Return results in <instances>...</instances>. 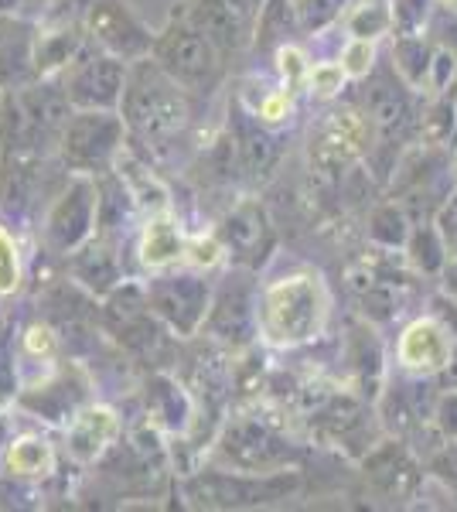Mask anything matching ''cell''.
Masks as SVG:
<instances>
[{
    "label": "cell",
    "instance_id": "6da1fadb",
    "mask_svg": "<svg viewBox=\"0 0 457 512\" xmlns=\"http://www.w3.org/2000/svg\"><path fill=\"white\" fill-rule=\"evenodd\" d=\"M331 318V294L318 270H294L260 291L256 321L270 349H304L318 342Z\"/></svg>",
    "mask_w": 457,
    "mask_h": 512
},
{
    "label": "cell",
    "instance_id": "7a4b0ae2",
    "mask_svg": "<svg viewBox=\"0 0 457 512\" xmlns=\"http://www.w3.org/2000/svg\"><path fill=\"white\" fill-rule=\"evenodd\" d=\"M120 117L127 123V134H134V140L161 147L188 127V89H181L151 55L137 59L130 65Z\"/></svg>",
    "mask_w": 457,
    "mask_h": 512
},
{
    "label": "cell",
    "instance_id": "3957f363",
    "mask_svg": "<svg viewBox=\"0 0 457 512\" xmlns=\"http://www.w3.org/2000/svg\"><path fill=\"white\" fill-rule=\"evenodd\" d=\"M304 485L297 468L287 472H236V468H202L181 482L191 509H267L284 506Z\"/></svg>",
    "mask_w": 457,
    "mask_h": 512
},
{
    "label": "cell",
    "instance_id": "277c9868",
    "mask_svg": "<svg viewBox=\"0 0 457 512\" xmlns=\"http://www.w3.org/2000/svg\"><path fill=\"white\" fill-rule=\"evenodd\" d=\"M215 461L236 472H287L301 468L304 448L273 420L260 414H239L215 434Z\"/></svg>",
    "mask_w": 457,
    "mask_h": 512
},
{
    "label": "cell",
    "instance_id": "5b68a950",
    "mask_svg": "<svg viewBox=\"0 0 457 512\" xmlns=\"http://www.w3.org/2000/svg\"><path fill=\"white\" fill-rule=\"evenodd\" d=\"M151 59L188 93H212L222 82V72H226V59H222L219 48L202 31L174 18V14L168 28L154 38Z\"/></svg>",
    "mask_w": 457,
    "mask_h": 512
},
{
    "label": "cell",
    "instance_id": "8992f818",
    "mask_svg": "<svg viewBox=\"0 0 457 512\" xmlns=\"http://www.w3.org/2000/svg\"><path fill=\"white\" fill-rule=\"evenodd\" d=\"M127 144V123L120 110H76L58 137V154L72 175H103L113 171Z\"/></svg>",
    "mask_w": 457,
    "mask_h": 512
},
{
    "label": "cell",
    "instance_id": "52a82bcc",
    "mask_svg": "<svg viewBox=\"0 0 457 512\" xmlns=\"http://www.w3.org/2000/svg\"><path fill=\"white\" fill-rule=\"evenodd\" d=\"M372 123L362 110H331L307 140V168L321 181H342L369 154Z\"/></svg>",
    "mask_w": 457,
    "mask_h": 512
},
{
    "label": "cell",
    "instance_id": "ba28073f",
    "mask_svg": "<svg viewBox=\"0 0 457 512\" xmlns=\"http://www.w3.org/2000/svg\"><path fill=\"white\" fill-rule=\"evenodd\" d=\"M307 420L324 444L345 451L355 461H362L382 441V424H376L372 403L362 393L331 390L318 407L307 410Z\"/></svg>",
    "mask_w": 457,
    "mask_h": 512
},
{
    "label": "cell",
    "instance_id": "9c48e42d",
    "mask_svg": "<svg viewBox=\"0 0 457 512\" xmlns=\"http://www.w3.org/2000/svg\"><path fill=\"white\" fill-rule=\"evenodd\" d=\"M417 89L406 82L393 65H376L369 76L362 79V113L372 123V134L382 144L403 140L413 127H420L417 113Z\"/></svg>",
    "mask_w": 457,
    "mask_h": 512
},
{
    "label": "cell",
    "instance_id": "30bf717a",
    "mask_svg": "<svg viewBox=\"0 0 457 512\" xmlns=\"http://www.w3.org/2000/svg\"><path fill=\"white\" fill-rule=\"evenodd\" d=\"M359 465L369 492L386 506H403V502L417 499L423 478H427V461L420 458L417 448L393 434L382 437Z\"/></svg>",
    "mask_w": 457,
    "mask_h": 512
},
{
    "label": "cell",
    "instance_id": "8fae6325",
    "mask_svg": "<svg viewBox=\"0 0 457 512\" xmlns=\"http://www.w3.org/2000/svg\"><path fill=\"white\" fill-rule=\"evenodd\" d=\"M212 284L202 274H191V270H181V274H164L154 277L147 284V304L164 325L171 328V335L178 338H191L205 328V318L212 311Z\"/></svg>",
    "mask_w": 457,
    "mask_h": 512
},
{
    "label": "cell",
    "instance_id": "7c38bea8",
    "mask_svg": "<svg viewBox=\"0 0 457 512\" xmlns=\"http://www.w3.org/2000/svg\"><path fill=\"white\" fill-rule=\"evenodd\" d=\"M127 79L130 65L93 45V52H79L62 72V89L76 110H120Z\"/></svg>",
    "mask_w": 457,
    "mask_h": 512
},
{
    "label": "cell",
    "instance_id": "4fadbf2b",
    "mask_svg": "<svg viewBox=\"0 0 457 512\" xmlns=\"http://www.w3.org/2000/svg\"><path fill=\"white\" fill-rule=\"evenodd\" d=\"M99 219V185L96 175H72L69 185L55 195L45 216V246L58 256L76 253L86 239H93Z\"/></svg>",
    "mask_w": 457,
    "mask_h": 512
},
{
    "label": "cell",
    "instance_id": "5bb4252c",
    "mask_svg": "<svg viewBox=\"0 0 457 512\" xmlns=\"http://www.w3.org/2000/svg\"><path fill=\"white\" fill-rule=\"evenodd\" d=\"M256 304L260 291L249 284V270L239 267L236 274L226 277V284L215 291L212 311L205 318V335L215 345H229V349H243L260 335V321H256Z\"/></svg>",
    "mask_w": 457,
    "mask_h": 512
},
{
    "label": "cell",
    "instance_id": "9a60e30c",
    "mask_svg": "<svg viewBox=\"0 0 457 512\" xmlns=\"http://www.w3.org/2000/svg\"><path fill=\"white\" fill-rule=\"evenodd\" d=\"M82 28H86V38L96 48H103V52H110L123 62L147 59L154 52L157 35H151L140 24V18L123 0H93L86 18H82Z\"/></svg>",
    "mask_w": 457,
    "mask_h": 512
},
{
    "label": "cell",
    "instance_id": "2e32d148",
    "mask_svg": "<svg viewBox=\"0 0 457 512\" xmlns=\"http://www.w3.org/2000/svg\"><path fill=\"white\" fill-rule=\"evenodd\" d=\"M219 239L236 267L256 270L270 260L273 246H277V229H273L260 198H239L226 216H222Z\"/></svg>",
    "mask_w": 457,
    "mask_h": 512
},
{
    "label": "cell",
    "instance_id": "e0dca14e",
    "mask_svg": "<svg viewBox=\"0 0 457 512\" xmlns=\"http://www.w3.org/2000/svg\"><path fill=\"white\" fill-rule=\"evenodd\" d=\"M171 14L202 31L222 52V59H232L236 52H243L249 38H253L249 35V21L253 18H246L229 0H185V4H174Z\"/></svg>",
    "mask_w": 457,
    "mask_h": 512
},
{
    "label": "cell",
    "instance_id": "ac0fdd59",
    "mask_svg": "<svg viewBox=\"0 0 457 512\" xmlns=\"http://www.w3.org/2000/svg\"><path fill=\"white\" fill-rule=\"evenodd\" d=\"M229 134L236 144L239 171L249 181H267L280 164V140L273 137L270 123H263L246 106H229Z\"/></svg>",
    "mask_w": 457,
    "mask_h": 512
},
{
    "label": "cell",
    "instance_id": "d6986e66",
    "mask_svg": "<svg viewBox=\"0 0 457 512\" xmlns=\"http://www.w3.org/2000/svg\"><path fill=\"white\" fill-rule=\"evenodd\" d=\"M454 335L437 318L423 315L403 328L396 338V362L410 376H437L454 352Z\"/></svg>",
    "mask_w": 457,
    "mask_h": 512
},
{
    "label": "cell",
    "instance_id": "ffe728a7",
    "mask_svg": "<svg viewBox=\"0 0 457 512\" xmlns=\"http://www.w3.org/2000/svg\"><path fill=\"white\" fill-rule=\"evenodd\" d=\"M18 403L28 410L31 417L48 420V424H69L89 403V383L82 379L76 369H65L55 373L52 379H45L41 386H31L18 396Z\"/></svg>",
    "mask_w": 457,
    "mask_h": 512
},
{
    "label": "cell",
    "instance_id": "44dd1931",
    "mask_svg": "<svg viewBox=\"0 0 457 512\" xmlns=\"http://www.w3.org/2000/svg\"><path fill=\"white\" fill-rule=\"evenodd\" d=\"M120 434V420L110 407H99V403H86L76 417L65 424V454H69L76 465H96L110 444Z\"/></svg>",
    "mask_w": 457,
    "mask_h": 512
},
{
    "label": "cell",
    "instance_id": "7402d4cb",
    "mask_svg": "<svg viewBox=\"0 0 457 512\" xmlns=\"http://www.w3.org/2000/svg\"><path fill=\"white\" fill-rule=\"evenodd\" d=\"M345 355H348V369H352V379H355V386H359V393L369 403H376L382 396V383H386V355H382V342L376 335V325H372L369 318L352 321Z\"/></svg>",
    "mask_w": 457,
    "mask_h": 512
},
{
    "label": "cell",
    "instance_id": "603a6c76",
    "mask_svg": "<svg viewBox=\"0 0 457 512\" xmlns=\"http://www.w3.org/2000/svg\"><path fill=\"white\" fill-rule=\"evenodd\" d=\"M38 31L18 18H0V89H24L38 82L35 69Z\"/></svg>",
    "mask_w": 457,
    "mask_h": 512
},
{
    "label": "cell",
    "instance_id": "cb8c5ba5",
    "mask_svg": "<svg viewBox=\"0 0 457 512\" xmlns=\"http://www.w3.org/2000/svg\"><path fill=\"white\" fill-rule=\"evenodd\" d=\"M147 414L157 431L185 434L198 417L195 396L168 373H154L147 379Z\"/></svg>",
    "mask_w": 457,
    "mask_h": 512
},
{
    "label": "cell",
    "instance_id": "d4e9b609",
    "mask_svg": "<svg viewBox=\"0 0 457 512\" xmlns=\"http://www.w3.org/2000/svg\"><path fill=\"white\" fill-rule=\"evenodd\" d=\"M69 270H72V280L86 287L93 297H106L113 287H120V280H123L120 256H116L110 239H103V236L86 239L76 253H69Z\"/></svg>",
    "mask_w": 457,
    "mask_h": 512
},
{
    "label": "cell",
    "instance_id": "484cf974",
    "mask_svg": "<svg viewBox=\"0 0 457 512\" xmlns=\"http://www.w3.org/2000/svg\"><path fill=\"white\" fill-rule=\"evenodd\" d=\"M185 253H188V243H185V236H181V226L171 212L147 216L144 233H140V243H137L140 267L161 274V270H168L174 263L185 260Z\"/></svg>",
    "mask_w": 457,
    "mask_h": 512
},
{
    "label": "cell",
    "instance_id": "4316f807",
    "mask_svg": "<svg viewBox=\"0 0 457 512\" xmlns=\"http://www.w3.org/2000/svg\"><path fill=\"white\" fill-rule=\"evenodd\" d=\"M4 472L14 478H48L55 472V451L45 437L24 434L18 441L7 444Z\"/></svg>",
    "mask_w": 457,
    "mask_h": 512
},
{
    "label": "cell",
    "instance_id": "83f0119b",
    "mask_svg": "<svg viewBox=\"0 0 457 512\" xmlns=\"http://www.w3.org/2000/svg\"><path fill=\"white\" fill-rule=\"evenodd\" d=\"M403 253H406V263L423 277H437L440 270L451 263V253H447V243H444V236H440L434 219L413 222L410 243H406Z\"/></svg>",
    "mask_w": 457,
    "mask_h": 512
},
{
    "label": "cell",
    "instance_id": "f1b7e54d",
    "mask_svg": "<svg viewBox=\"0 0 457 512\" xmlns=\"http://www.w3.org/2000/svg\"><path fill=\"white\" fill-rule=\"evenodd\" d=\"M345 31L348 38L379 41L389 31H396V11L393 0H352L345 11Z\"/></svg>",
    "mask_w": 457,
    "mask_h": 512
},
{
    "label": "cell",
    "instance_id": "f546056e",
    "mask_svg": "<svg viewBox=\"0 0 457 512\" xmlns=\"http://www.w3.org/2000/svg\"><path fill=\"white\" fill-rule=\"evenodd\" d=\"M365 233H369V239L379 246V250H406L410 233H413V219H410V212L403 209V202L389 198V202H382L372 209Z\"/></svg>",
    "mask_w": 457,
    "mask_h": 512
},
{
    "label": "cell",
    "instance_id": "4dcf8cb0",
    "mask_svg": "<svg viewBox=\"0 0 457 512\" xmlns=\"http://www.w3.org/2000/svg\"><path fill=\"white\" fill-rule=\"evenodd\" d=\"M434 48L427 38V31L420 35H396L393 45V69L410 82L413 89H427L430 76V59H434Z\"/></svg>",
    "mask_w": 457,
    "mask_h": 512
},
{
    "label": "cell",
    "instance_id": "1f68e13d",
    "mask_svg": "<svg viewBox=\"0 0 457 512\" xmlns=\"http://www.w3.org/2000/svg\"><path fill=\"white\" fill-rule=\"evenodd\" d=\"M420 140L434 151H444V147H454L457 140V103L451 93L434 96L430 106L420 113Z\"/></svg>",
    "mask_w": 457,
    "mask_h": 512
},
{
    "label": "cell",
    "instance_id": "d6a6232c",
    "mask_svg": "<svg viewBox=\"0 0 457 512\" xmlns=\"http://www.w3.org/2000/svg\"><path fill=\"white\" fill-rule=\"evenodd\" d=\"M352 0H294V14H297V24L307 35H321L335 24L342 14L348 11Z\"/></svg>",
    "mask_w": 457,
    "mask_h": 512
},
{
    "label": "cell",
    "instance_id": "836d02e7",
    "mask_svg": "<svg viewBox=\"0 0 457 512\" xmlns=\"http://www.w3.org/2000/svg\"><path fill=\"white\" fill-rule=\"evenodd\" d=\"M277 72H280V82H284V89L290 93H297V89H307V76H311V59H307V52L301 45H294V41H287V45H280L277 52Z\"/></svg>",
    "mask_w": 457,
    "mask_h": 512
},
{
    "label": "cell",
    "instance_id": "e575fe53",
    "mask_svg": "<svg viewBox=\"0 0 457 512\" xmlns=\"http://www.w3.org/2000/svg\"><path fill=\"white\" fill-rule=\"evenodd\" d=\"M21 250H18V239L7 233V226L0 222V297H11L21 291Z\"/></svg>",
    "mask_w": 457,
    "mask_h": 512
},
{
    "label": "cell",
    "instance_id": "d590c367",
    "mask_svg": "<svg viewBox=\"0 0 457 512\" xmlns=\"http://www.w3.org/2000/svg\"><path fill=\"white\" fill-rule=\"evenodd\" d=\"M342 69L348 79L362 82L372 69L379 65V48L376 41H362V38H348V45L342 48Z\"/></svg>",
    "mask_w": 457,
    "mask_h": 512
},
{
    "label": "cell",
    "instance_id": "8d00e7d4",
    "mask_svg": "<svg viewBox=\"0 0 457 512\" xmlns=\"http://www.w3.org/2000/svg\"><path fill=\"white\" fill-rule=\"evenodd\" d=\"M457 79V48L451 45H437L434 59H430V76H427V93L430 96H444Z\"/></svg>",
    "mask_w": 457,
    "mask_h": 512
},
{
    "label": "cell",
    "instance_id": "74e56055",
    "mask_svg": "<svg viewBox=\"0 0 457 512\" xmlns=\"http://www.w3.org/2000/svg\"><path fill=\"white\" fill-rule=\"evenodd\" d=\"M345 69L342 62H314L311 65V76H307V89H311L318 99H335L345 89Z\"/></svg>",
    "mask_w": 457,
    "mask_h": 512
},
{
    "label": "cell",
    "instance_id": "f35d334b",
    "mask_svg": "<svg viewBox=\"0 0 457 512\" xmlns=\"http://www.w3.org/2000/svg\"><path fill=\"white\" fill-rule=\"evenodd\" d=\"M21 352L31 355V359H41V362H52L58 355V335L48 321H35V325L24 328L21 335Z\"/></svg>",
    "mask_w": 457,
    "mask_h": 512
},
{
    "label": "cell",
    "instance_id": "ab89813d",
    "mask_svg": "<svg viewBox=\"0 0 457 512\" xmlns=\"http://www.w3.org/2000/svg\"><path fill=\"white\" fill-rule=\"evenodd\" d=\"M427 475L437 478L444 489L457 492V437L444 441L434 454H427Z\"/></svg>",
    "mask_w": 457,
    "mask_h": 512
},
{
    "label": "cell",
    "instance_id": "60d3db41",
    "mask_svg": "<svg viewBox=\"0 0 457 512\" xmlns=\"http://www.w3.org/2000/svg\"><path fill=\"white\" fill-rule=\"evenodd\" d=\"M290 110H294V93H290V89H270V93H263L260 103L253 106L256 117L263 123H270V127L284 123L290 117Z\"/></svg>",
    "mask_w": 457,
    "mask_h": 512
},
{
    "label": "cell",
    "instance_id": "b9f144b4",
    "mask_svg": "<svg viewBox=\"0 0 457 512\" xmlns=\"http://www.w3.org/2000/svg\"><path fill=\"white\" fill-rule=\"evenodd\" d=\"M396 11V31L400 35H420L427 28L430 0H393Z\"/></svg>",
    "mask_w": 457,
    "mask_h": 512
},
{
    "label": "cell",
    "instance_id": "7bdbcfd3",
    "mask_svg": "<svg viewBox=\"0 0 457 512\" xmlns=\"http://www.w3.org/2000/svg\"><path fill=\"white\" fill-rule=\"evenodd\" d=\"M222 256H226V246H222L219 233H215V236H198V239H191L185 260L191 263V267H198V270H212L215 263L222 260Z\"/></svg>",
    "mask_w": 457,
    "mask_h": 512
},
{
    "label": "cell",
    "instance_id": "ee69618b",
    "mask_svg": "<svg viewBox=\"0 0 457 512\" xmlns=\"http://www.w3.org/2000/svg\"><path fill=\"white\" fill-rule=\"evenodd\" d=\"M434 427L444 441L457 437V390H440L437 407H434Z\"/></svg>",
    "mask_w": 457,
    "mask_h": 512
},
{
    "label": "cell",
    "instance_id": "f6af8a7d",
    "mask_svg": "<svg viewBox=\"0 0 457 512\" xmlns=\"http://www.w3.org/2000/svg\"><path fill=\"white\" fill-rule=\"evenodd\" d=\"M437 229H440V236H444V243H447V253H451V260H457V192H451L440 202V209H437Z\"/></svg>",
    "mask_w": 457,
    "mask_h": 512
},
{
    "label": "cell",
    "instance_id": "bcb514c9",
    "mask_svg": "<svg viewBox=\"0 0 457 512\" xmlns=\"http://www.w3.org/2000/svg\"><path fill=\"white\" fill-rule=\"evenodd\" d=\"M430 318H437L457 342V297H451V294H434V297H430Z\"/></svg>",
    "mask_w": 457,
    "mask_h": 512
},
{
    "label": "cell",
    "instance_id": "7dc6e473",
    "mask_svg": "<svg viewBox=\"0 0 457 512\" xmlns=\"http://www.w3.org/2000/svg\"><path fill=\"white\" fill-rule=\"evenodd\" d=\"M434 379H437L440 390H457V345H454L451 359H447V366L440 369V373H437Z\"/></svg>",
    "mask_w": 457,
    "mask_h": 512
},
{
    "label": "cell",
    "instance_id": "c3c4849f",
    "mask_svg": "<svg viewBox=\"0 0 457 512\" xmlns=\"http://www.w3.org/2000/svg\"><path fill=\"white\" fill-rule=\"evenodd\" d=\"M232 7H239V11L246 14V18H256V14L263 11V4H267V0H229Z\"/></svg>",
    "mask_w": 457,
    "mask_h": 512
},
{
    "label": "cell",
    "instance_id": "681fc988",
    "mask_svg": "<svg viewBox=\"0 0 457 512\" xmlns=\"http://www.w3.org/2000/svg\"><path fill=\"white\" fill-rule=\"evenodd\" d=\"M24 7V0H0V18H14Z\"/></svg>",
    "mask_w": 457,
    "mask_h": 512
},
{
    "label": "cell",
    "instance_id": "f907efd6",
    "mask_svg": "<svg viewBox=\"0 0 457 512\" xmlns=\"http://www.w3.org/2000/svg\"><path fill=\"white\" fill-rule=\"evenodd\" d=\"M52 4H55V0H24V7H28V11H38V14H45Z\"/></svg>",
    "mask_w": 457,
    "mask_h": 512
},
{
    "label": "cell",
    "instance_id": "816d5d0a",
    "mask_svg": "<svg viewBox=\"0 0 457 512\" xmlns=\"http://www.w3.org/2000/svg\"><path fill=\"white\" fill-rule=\"evenodd\" d=\"M444 11H451V14H457V0H444Z\"/></svg>",
    "mask_w": 457,
    "mask_h": 512
},
{
    "label": "cell",
    "instance_id": "f5cc1de1",
    "mask_svg": "<svg viewBox=\"0 0 457 512\" xmlns=\"http://www.w3.org/2000/svg\"><path fill=\"white\" fill-rule=\"evenodd\" d=\"M454 171H457V164H454Z\"/></svg>",
    "mask_w": 457,
    "mask_h": 512
}]
</instances>
